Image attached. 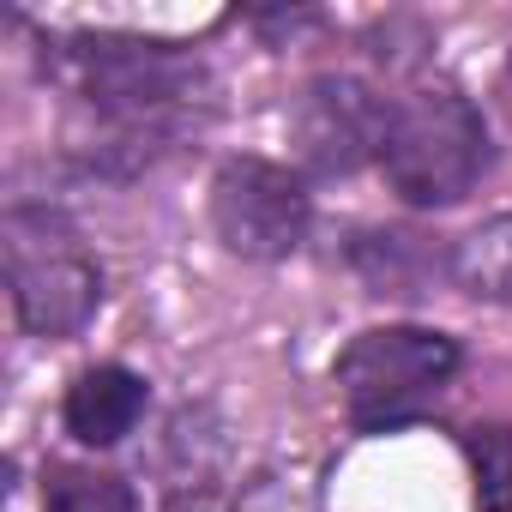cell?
<instances>
[{"label":"cell","mask_w":512,"mask_h":512,"mask_svg":"<svg viewBox=\"0 0 512 512\" xmlns=\"http://www.w3.org/2000/svg\"><path fill=\"white\" fill-rule=\"evenodd\" d=\"M43 79L97 115L103 151H133L145 163L169 151L211 97V79L187 49L139 37H49Z\"/></svg>","instance_id":"6da1fadb"},{"label":"cell","mask_w":512,"mask_h":512,"mask_svg":"<svg viewBox=\"0 0 512 512\" xmlns=\"http://www.w3.org/2000/svg\"><path fill=\"white\" fill-rule=\"evenodd\" d=\"M488 169V121L452 85H422L392 103L380 139V175L404 205H458Z\"/></svg>","instance_id":"7a4b0ae2"},{"label":"cell","mask_w":512,"mask_h":512,"mask_svg":"<svg viewBox=\"0 0 512 512\" xmlns=\"http://www.w3.org/2000/svg\"><path fill=\"white\" fill-rule=\"evenodd\" d=\"M0 260L7 296L31 338H73L103 308V266L91 260L85 235L49 205H13L0 217Z\"/></svg>","instance_id":"3957f363"},{"label":"cell","mask_w":512,"mask_h":512,"mask_svg":"<svg viewBox=\"0 0 512 512\" xmlns=\"http://www.w3.org/2000/svg\"><path fill=\"white\" fill-rule=\"evenodd\" d=\"M458 362H464L458 338H446L434 326H368L338 350L332 380H338L344 416L362 434H380V428L422 416L446 392Z\"/></svg>","instance_id":"277c9868"},{"label":"cell","mask_w":512,"mask_h":512,"mask_svg":"<svg viewBox=\"0 0 512 512\" xmlns=\"http://www.w3.org/2000/svg\"><path fill=\"white\" fill-rule=\"evenodd\" d=\"M211 229L235 260H290L314 229L308 181L272 157H229L211 175Z\"/></svg>","instance_id":"5b68a950"},{"label":"cell","mask_w":512,"mask_h":512,"mask_svg":"<svg viewBox=\"0 0 512 512\" xmlns=\"http://www.w3.org/2000/svg\"><path fill=\"white\" fill-rule=\"evenodd\" d=\"M386 115L392 103L350 73H320L296 91L284 127H290V151L302 163V175L338 181L356 175L362 163H380V139H386Z\"/></svg>","instance_id":"8992f818"},{"label":"cell","mask_w":512,"mask_h":512,"mask_svg":"<svg viewBox=\"0 0 512 512\" xmlns=\"http://www.w3.org/2000/svg\"><path fill=\"white\" fill-rule=\"evenodd\" d=\"M145 404H151V386L145 374L121 368V362H97L85 368L73 386H67V404H61V422L79 446H121L139 422H145Z\"/></svg>","instance_id":"52a82bcc"},{"label":"cell","mask_w":512,"mask_h":512,"mask_svg":"<svg viewBox=\"0 0 512 512\" xmlns=\"http://www.w3.org/2000/svg\"><path fill=\"white\" fill-rule=\"evenodd\" d=\"M446 278L476 302H512V211L476 223L446 253Z\"/></svg>","instance_id":"ba28073f"},{"label":"cell","mask_w":512,"mask_h":512,"mask_svg":"<svg viewBox=\"0 0 512 512\" xmlns=\"http://www.w3.org/2000/svg\"><path fill=\"white\" fill-rule=\"evenodd\" d=\"M356 266L374 284V296H422L416 284L434 272V253L422 247V235L386 229V235H362L356 241Z\"/></svg>","instance_id":"9c48e42d"},{"label":"cell","mask_w":512,"mask_h":512,"mask_svg":"<svg viewBox=\"0 0 512 512\" xmlns=\"http://www.w3.org/2000/svg\"><path fill=\"white\" fill-rule=\"evenodd\" d=\"M43 512H139L127 476L97 464H55L43 476Z\"/></svg>","instance_id":"30bf717a"},{"label":"cell","mask_w":512,"mask_h":512,"mask_svg":"<svg viewBox=\"0 0 512 512\" xmlns=\"http://www.w3.org/2000/svg\"><path fill=\"white\" fill-rule=\"evenodd\" d=\"M464 458H470V476H476V512H512V422L470 428Z\"/></svg>","instance_id":"8fae6325"}]
</instances>
